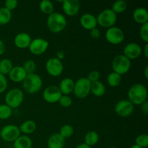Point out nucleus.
Wrapping results in <instances>:
<instances>
[{
    "label": "nucleus",
    "instance_id": "a878e982",
    "mask_svg": "<svg viewBox=\"0 0 148 148\" xmlns=\"http://www.w3.org/2000/svg\"><path fill=\"white\" fill-rule=\"evenodd\" d=\"M107 82L111 87H117L121 82V75L116 72H111L107 77Z\"/></svg>",
    "mask_w": 148,
    "mask_h": 148
},
{
    "label": "nucleus",
    "instance_id": "72a5a7b5",
    "mask_svg": "<svg viewBox=\"0 0 148 148\" xmlns=\"http://www.w3.org/2000/svg\"><path fill=\"white\" fill-rule=\"evenodd\" d=\"M135 145L141 148H146L148 146V135L143 134L135 139Z\"/></svg>",
    "mask_w": 148,
    "mask_h": 148
},
{
    "label": "nucleus",
    "instance_id": "c756f323",
    "mask_svg": "<svg viewBox=\"0 0 148 148\" xmlns=\"http://www.w3.org/2000/svg\"><path fill=\"white\" fill-rule=\"evenodd\" d=\"M127 8V4L124 0H118L113 4L111 10L115 14H121L125 12Z\"/></svg>",
    "mask_w": 148,
    "mask_h": 148
},
{
    "label": "nucleus",
    "instance_id": "2eb2a0df",
    "mask_svg": "<svg viewBox=\"0 0 148 148\" xmlns=\"http://www.w3.org/2000/svg\"><path fill=\"white\" fill-rule=\"evenodd\" d=\"M142 53V48L136 43H130L124 49V55L130 61L137 59Z\"/></svg>",
    "mask_w": 148,
    "mask_h": 148
},
{
    "label": "nucleus",
    "instance_id": "58836bf2",
    "mask_svg": "<svg viewBox=\"0 0 148 148\" xmlns=\"http://www.w3.org/2000/svg\"><path fill=\"white\" fill-rule=\"evenodd\" d=\"M7 88V79L5 75L0 73V93H2Z\"/></svg>",
    "mask_w": 148,
    "mask_h": 148
},
{
    "label": "nucleus",
    "instance_id": "423d86ee",
    "mask_svg": "<svg viewBox=\"0 0 148 148\" xmlns=\"http://www.w3.org/2000/svg\"><path fill=\"white\" fill-rule=\"evenodd\" d=\"M131 68V61L124 54L116 56L112 62L113 72H116L120 75H124L130 71Z\"/></svg>",
    "mask_w": 148,
    "mask_h": 148
},
{
    "label": "nucleus",
    "instance_id": "f03ea898",
    "mask_svg": "<svg viewBox=\"0 0 148 148\" xmlns=\"http://www.w3.org/2000/svg\"><path fill=\"white\" fill-rule=\"evenodd\" d=\"M66 24V18L61 13L53 12L48 17L47 27L52 33H60L64 30Z\"/></svg>",
    "mask_w": 148,
    "mask_h": 148
},
{
    "label": "nucleus",
    "instance_id": "412c9836",
    "mask_svg": "<svg viewBox=\"0 0 148 148\" xmlns=\"http://www.w3.org/2000/svg\"><path fill=\"white\" fill-rule=\"evenodd\" d=\"M75 82L72 78L66 77L62 79L59 84V88L62 95H68L73 92Z\"/></svg>",
    "mask_w": 148,
    "mask_h": 148
},
{
    "label": "nucleus",
    "instance_id": "a211bd4d",
    "mask_svg": "<svg viewBox=\"0 0 148 148\" xmlns=\"http://www.w3.org/2000/svg\"><path fill=\"white\" fill-rule=\"evenodd\" d=\"M8 75L10 79L14 82H23L25 77L27 76V73L21 66H13Z\"/></svg>",
    "mask_w": 148,
    "mask_h": 148
},
{
    "label": "nucleus",
    "instance_id": "393cba45",
    "mask_svg": "<svg viewBox=\"0 0 148 148\" xmlns=\"http://www.w3.org/2000/svg\"><path fill=\"white\" fill-rule=\"evenodd\" d=\"M99 140V135L95 131H90L85 136V144L92 147L95 145Z\"/></svg>",
    "mask_w": 148,
    "mask_h": 148
},
{
    "label": "nucleus",
    "instance_id": "5701e85b",
    "mask_svg": "<svg viewBox=\"0 0 148 148\" xmlns=\"http://www.w3.org/2000/svg\"><path fill=\"white\" fill-rule=\"evenodd\" d=\"M20 132L25 134H30L34 132L36 130V124L33 120H27L20 124L19 127Z\"/></svg>",
    "mask_w": 148,
    "mask_h": 148
},
{
    "label": "nucleus",
    "instance_id": "79ce46f5",
    "mask_svg": "<svg viewBox=\"0 0 148 148\" xmlns=\"http://www.w3.org/2000/svg\"><path fill=\"white\" fill-rule=\"evenodd\" d=\"M5 49H6L5 44H4V42L0 39V56L4 54V53L5 52Z\"/></svg>",
    "mask_w": 148,
    "mask_h": 148
},
{
    "label": "nucleus",
    "instance_id": "ddd939ff",
    "mask_svg": "<svg viewBox=\"0 0 148 148\" xmlns=\"http://www.w3.org/2000/svg\"><path fill=\"white\" fill-rule=\"evenodd\" d=\"M62 94L59 87L56 85L48 86L43 92V98L45 101L49 103H55L59 102Z\"/></svg>",
    "mask_w": 148,
    "mask_h": 148
},
{
    "label": "nucleus",
    "instance_id": "b1692460",
    "mask_svg": "<svg viewBox=\"0 0 148 148\" xmlns=\"http://www.w3.org/2000/svg\"><path fill=\"white\" fill-rule=\"evenodd\" d=\"M106 87L100 81L92 82L90 85V92L97 97H101L106 93Z\"/></svg>",
    "mask_w": 148,
    "mask_h": 148
},
{
    "label": "nucleus",
    "instance_id": "c85d7f7f",
    "mask_svg": "<svg viewBox=\"0 0 148 148\" xmlns=\"http://www.w3.org/2000/svg\"><path fill=\"white\" fill-rule=\"evenodd\" d=\"M12 19V12L5 7L0 8V25H4L10 23Z\"/></svg>",
    "mask_w": 148,
    "mask_h": 148
},
{
    "label": "nucleus",
    "instance_id": "9b49d317",
    "mask_svg": "<svg viewBox=\"0 0 148 148\" xmlns=\"http://www.w3.org/2000/svg\"><path fill=\"white\" fill-rule=\"evenodd\" d=\"M46 69L48 74L52 77H59L62 75L64 70V66L62 61L57 58L53 57L49 59L46 63Z\"/></svg>",
    "mask_w": 148,
    "mask_h": 148
},
{
    "label": "nucleus",
    "instance_id": "09e8293b",
    "mask_svg": "<svg viewBox=\"0 0 148 148\" xmlns=\"http://www.w3.org/2000/svg\"><path fill=\"white\" fill-rule=\"evenodd\" d=\"M109 148H116V147H109Z\"/></svg>",
    "mask_w": 148,
    "mask_h": 148
},
{
    "label": "nucleus",
    "instance_id": "a18cd8bd",
    "mask_svg": "<svg viewBox=\"0 0 148 148\" xmlns=\"http://www.w3.org/2000/svg\"><path fill=\"white\" fill-rule=\"evenodd\" d=\"M144 54H145V56L146 58L148 57V43H146V45L145 46Z\"/></svg>",
    "mask_w": 148,
    "mask_h": 148
},
{
    "label": "nucleus",
    "instance_id": "de8ad7c7",
    "mask_svg": "<svg viewBox=\"0 0 148 148\" xmlns=\"http://www.w3.org/2000/svg\"><path fill=\"white\" fill-rule=\"evenodd\" d=\"M130 148H141V147H139V146L136 145H134L132 146V147H130Z\"/></svg>",
    "mask_w": 148,
    "mask_h": 148
},
{
    "label": "nucleus",
    "instance_id": "4468645a",
    "mask_svg": "<svg viewBox=\"0 0 148 148\" xmlns=\"http://www.w3.org/2000/svg\"><path fill=\"white\" fill-rule=\"evenodd\" d=\"M62 9L68 16H74L77 14L80 9V3L78 0H64Z\"/></svg>",
    "mask_w": 148,
    "mask_h": 148
},
{
    "label": "nucleus",
    "instance_id": "1a4fd4ad",
    "mask_svg": "<svg viewBox=\"0 0 148 148\" xmlns=\"http://www.w3.org/2000/svg\"><path fill=\"white\" fill-rule=\"evenodd\" d=\"M105 37L108 43L114 45H118L124 41L125 36L121 28L114 26L108 28L106 32Z\"/></svg>",
    "mask_w": 148,
    "mask_h": 148
},
{
    "label": "nucleus",
    "instance_id": "c03bdc74",
    "mask_svg": "<svg viewBox=\"0 0 148 148\" xmlns=\"http://www.w3.org/2000/svg\"><path fill=\"white\" fill-rule=\"evenodd\" d=\"M75 148H91V147L85 144V143H82V144L78 145L76 146Z\"/></svg>",
    "mask_w": 148,
    "mask_h": 148
},
{
    "label": "nucleus",
    "instance_id": "e433bc0d",
    "mask_svg": "<svg viewBox=\"0 0 148 148\" xmlns=\"http://www.w3.org/2000/svg\"><path fill=\"white\" fill-rule=\"evenodd\" d=\"M100 77H101V74L98 71L92 70L90 72L88 75V77H86L88 80L90 82V83L96 81H99Z\"/></svg>",
    "mask_w": 148,
    "mask_h": 148
},
{
    "label": "nucleus",
    "instance_id": "9d476101",
    "mask_svg": "<svg viewBox=\"0 0 148 148\" xmlns=\"http://www.w3.org/2000/svg\"><path fill=\"white\" fill-rule=\"evenodd\" d=\"M134 111V105L128 99L121 100L115 106V112L119 116L126 118L131 116Z\"/></svg>",
    "mask_w": 148,
    "mask_h": 148
},
{
    "label": "nucleus",
    "instance_id": "cd10ccee",
    "mask_svg": "<svg viewBox=\"0 0 148 148\" xmlns=\"http://www.w3.org/2000/svg\"><path fill=\"white\" fill-rule=\"evenodd\" d=\"M12 67V62L10 59H4L0 61V73L3 75H8Z\"/></svg>",
    "mask_w": 148,
    "mask_h": 148
},
{
    "label": "nucleus",
    "instance_id": "c9c22d12",
    "mask_svg": "<svg viewBox=\"0 0 148 148\" xmlns=\"http://www.w3.org/2000/svg\"><path fill=\"white\" fill-rule=\"evenodd\" d=\"M59 103L61 106L64 107V108H68V107H69L72 104V100L71 97H69V95H62L60 99H59Z\"/></svg>",
    "mask_w": 148,
    "mask_h": 148
},
{
    "label": "nucleus",
    "instance_id": "8fccbe9b",
    "mask_svg": "<svg viewBox=\"0 0 148 148\" xmlns=\"http://www.w3.org/2000/svg\"><path fill=\"white\" fill-rule=\"evenodd\" d=\"M7 148H12V147H7Z\"/></svg>",
    "mask_w": 148,
    "mask_h": 148
},
{
    "label": "nucleus",
    "instance_id": "f704fd0d",
    "mask_svg": "<svg viewBox=\"0 0 148 148\" xmlns=\"http://www.w3.org/2000/svg\"><path fill=\"white\" fill-rule=\"evenodd\" d=\"M140 36L146 43H148V23L142 25L140 30Z\"/></svg>",
    "mask_w": 148,
    "mask_h": 148
},
{
    "label": "nucleus",
    "instance_id": "0eeeda50",
    "mask_svg": "<svg viewBox=\"0 0 148 148\" xmlns=\"http://www.w3.org/2000/svg\"><path fill=\"white\" fill-rule=\"evenodd\" d=\"M90 82L86 77L79 78L75 82L73 92L75 96L79 99L86 98L90 92Z\"/></svg>",
    "mask_w": 148,
    "mask_h": 148
},
{
    "label": "nucleus",
    "instance_id": "6ab92c4d",
    "mask_svg": "<svg viewBox=\"0 0 148 148\" xmlns=\"http://www.w3.org/2000/svg\"><path fill=\"white\" fill-rule=\"evenodd\" d=\"M133 18L139 24H145L148 23V12L144 7H138L133 12Z\"/></svg>",
    "mask_w": 148,
    "mask_h": 148
},
{
    "label": "nucleus",
    "instance_id": "aec40b11",
    "mask_svg": "<svg viewBox=\"0 0 148 148\" xmlns=\"http://www.w3.org/2000/svg\"><path fill=\"white\" fill-rule=\"evenodd\" d=\"M65 145V139L59 134L55 133L50 136L47 141L48 148H63Z\"/></svg>",
    "mask_w": 148,
    "mask_h": 148
},
{
    "label": "nucleus",
    "instance_id": "ea45409f",
    "mask_svg": "<svg viewBox=\"0 0 148 148\" xmlns=\"http://www.w3.org/2000/svg\"><path fill=\"white\" fill-rule=\"evenodd\" d=\"M90 36L92 38L96 39L98 38L101 36V32H100L99 29H98L97 27H95V28L90 30Z\"/></svg>",
    "mask_w": 148,
    "mask_h": 148
},
{
    "label": "nucleus",
    "instance_id": "20e7f679",
    "mask_svg": "<svg viewBox=\"0 0 148 148\" xmlns=\"http://www.w3.org/2000/svg\"><path fill=\"white\" fill-rule=\"evenodd\" d=\"M96 20L97 23L100 26L109 28L114 27L116 23L117 16L111 9H106L98 14L96 17Z\"/></svg>",
    "mask_w": 148,
    "mask_h": 148
},
{
    "label": "nucleus",
    "instance_id": "39448f33",
    "mask_svg": "<svg viewBox=\"0 0 148 148\" xmlns=\"http://www.w3.org/2000/svg\"><path fill=\"white\" fill-rule=\"evenodd\" d=\"M24 100V94L19 88H13L5 95V104L11 108H18Z\"/></svg>",
    "mask_w": 148,
    "mask_h": 148
},
{
    "label": "nucleus",
    "instance_id": "6e6552de",
    "mask_svg": "<svg viewBox=\"0 0 148 148\" xmlns=\"http://www.w3.org/2000/svg\"><path fill=\"white\" fill-rule=\"evenodd\" d=\"M20 133L18 127L13 124H8L1 129L0 137L5 142H14L20 137Z\"/></svg>",
    "mask_w": 148,
    "mask_h": 148
},
{
    "label": "nucleus",
    "instance_id": "f8f14e48",
    "mask_svg": "<svg viewBox=\"0 0 148 148\" xmlns=\"http://www.w3.org/2000/svg\"><path fill=\"white\" fill-rule=\"evenodd\" d=\"M49 42L42 38H37L31 40L28 49L30 53L34 55H41L46 51L49 47Z\"/></svg>",
    "mask_w": 148,
    "mask_h": 148
},
{
    "label": "nucleus",
    "instance_id": "dca6fc26",
    "mask_svg": "<svg viewBox=\"0 0 148 148\" xmlns=\"http://www.w3.org/2000/svg\"><path fill=\"white\" fill-rule=\"evenodd\" d=\"M79 23L84 29L88 30H91L98 25L96 17L90 13H85L82 14L79 19Z\"/></svg>",
    "mask_w": 148,
    "mask_h": 148
},
{
    "label": "nucleus",
    "instance_id": "bb28decb",
    "mask_svg": "<svg viewBox=\"0 0 148 148\" xmlns=\"http://www.w3.org/2000/svg\"><path fill=\"white\" fill-rule=\"evenodd\" d=\"M40 11L43 13L46 14H51L53 12L54 7H53V3L49 0H43L40 2L39 4Z\"/></svg>",
    "mask_w": 148,
    "mask_h": 148
},
{
    "label": "nucleus",
    "instance_id": "49530a36",
    "mask_svg": "<svg viewBox=\"0 0 148 148\" xmlns=\"http://www.w3.org/2000/svg\"><path fill=\"white\" fill-rule=\"evenodd\" d=\"M144 74H145V77L146 79H148V66H146L145 67L144 69Z\"/></svg>",
    "mask_w": 148,
    "mask_h": 148
},
{
    "label": "nucleus",
    "instance_id": "4c0bfd02",
    "mask_svg": "<svg viewBox=\"0 0 148 148\" xmlns=\"http://www.w3.org/2000/svg\"><path fill=\"white\" fill-rule=\"evenodd\" d=\"M18 5V1L17 0H7L4 2V7L10 11L14 10Z\"/></svg>",
    "mask_w": 148,
    "mask_h": 148
},
{
    "label": "nucleus",
    "instance_id": "f3484780",
    "mask_svg": "<svg viewBox=\"0 0 148 148\" xmlns=\"http://www.w3.org/2000/svg\"><path fill=\"white\" fill-rule=\"evenodd\" d=\"M31 40L32 38L30 35L23 32L16 35L14 39V43L15 46H17L18 49H25L29 47Z\"/></svg>",
    "mask_w": 148,
    "mask_h": 148
},
{
    "label": "nucleus",
    "instance_id": "473e14b6",
    "mask_svg": "<svg viewBox=\"0 0 148 148\" xmlns=\"http://www.w3.org/2000/svg\"><path fill=\"white\" fill-rule=\"evenodd\" d=\"M22 66H23V68L24 69V70L25 71L27 75L35 73V71H36V62L33 60H30H30L25 61Z\"/></svg>",
    "mask_w": 148,
    "mask_h": 148
},
{
    "label": "nucleus",
    "instance_id": "7c9ffc66",
    "mask_svg": "<svg viewBox=\"0 0 148 148\" xmlns=\"http://www.w3.org/2000/svg\"><path fill=\"white\" fill-rule=\"evenodd\" d=\"M59 134L65 140L72 137L74 134V129L70 124H65L62 126L59 131Z\"/></svg>",
    "mask_w": 148,
    "mask_h": 148
},
{
    "label": "nucleus",
    "instance_id": "a19ab883",
    "mask_svg": "<svg viewBox=\"0 0 148 148\" xmlns=\"http://www.w3.org/2000/svg\"><path fill=\"white\" fill-rule=\"evenodd\" d=\"M141 106V109L142 111L144 112V114H147L148 113V103L147 101H145V102L143 103Z\"/></svg>",
    "mask_w": 148,
    "mask_h": 148
},
{
    "label": "nucleus",
    "instance_id": "f257e3e1",
    "mask_svg": "<svg viewBox=\"0 0 148 148\" xmlns=\"http://www.w3.org/2000/svg\"><path fill=\"white\" fill-rule=\"evenodd\" d=\"M147 98V89L143 84H134L129 89L128 100L133 105H142Z\"/></svg>",
    "mask_w": 148,
    "mask_h": 148
},
{
    "label": "nucleus",
    "instance_id": "7ed1b4c3",
    "mask_svg": "<svg viewBox=\"0 0 148 148\" xmlns=\"http://www.w3.org/2000/svg\"><path fill=\"white\" fill-rule=\"evenodd\" d=\"M43 81L41 77L36 73L27 75L23 81V86L25 92L29 94H34L38 92L42 88Z\"/></svg>",
    "mask_w": 148,
    "mask_h": 148
},
{
    "label": "nucleus",
    "instance_id": "4be33fe9",
    "mask_svg": "<svg viewBox=\"0 0 148 148\" xmlns=\"http://www.w3.org/2000/svg\"><path fill=\"white\" fill-rule=\"evenodd\" d=\"M33 142L27 135H20L14 142L13 148H31Z\"/></svg>",
    "mask_w": 148,
    "mask_h": 148
},
{
    "label": "nucleus",
    "instance_id": "37998d69",
    "mask_svg": "<svg viewBox=\"0 0 148 148\" xmlns=\"http://www.w3.org/2000/svg\"><path fill=\"white\" fill-rule=\"evenodd\" d=\"M64 51H58L57 53H56V58L59 60H62V59H64Z\"/></svg>",
    "mask_w": 148,
    "mask_h": 148
},
{
    "label": "nucleus",
    "instance_id": "2f4dec72",
    "mask_svg": "<svg viewBox=\"0 0 148 148\" xmlns=\"http://www.w3.org/2000/svg\"><path fill=\"white\" fill-rule=\"evenodd\" d=\"M12 114V110L6 104L0 105V119H7L10 118Z\"/></svg>",
    "mask_w": 148,
    "mask_h": 148
}]
</instances>
